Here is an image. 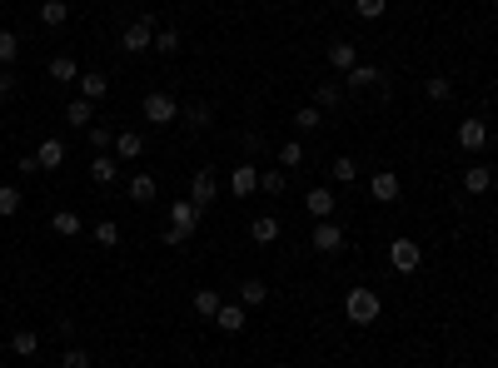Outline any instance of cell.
Masks as SVG:
<instances>
[{"instance_id": "obj_1", "label": "cell", "mask_w": 498, "mask_h": 368, "mask_svg": "<svg viewBox=\"0 0 498 368\" xmlns=\"http://www.w3.org/2000/svg\"><path fill=\"white\" fill-rule=\"evenodd\" d=\"M344 304H349V318H354V323H374V318H379V294H374V289H354Z\"/></svg>"}, {"instance_id": "obj_2", "label": "cell", "mask_w": 498, "mask_h": 368, "mask_svg": "<svg viewBox=\"0 0 498 368\" xmlns=\"http://www.w3.org/2000/svg\"><path fill=\"white\" fill-rule=\"evenodd\" d=\"M389 259H393V269H399V274H413V269H419V244H409V239H393Z\"/></svg>"}, {"instance_id": "obj_3", "label": "cell", "mask_w": 498, "mask_h": 368, "mask_svg": "<svg viewBox=\"0 0 498 368\" xmlns=\"http://www.w3.org/2000/svg\"><path fill=\"white\" fill-rule=\"evenodd\" d=\"M144 120H155V125L175 120V100L170 95H144Z\"/></svg>"}, {"instance_id": "obj_4", "label": "cell", "mask_w": 498, "mask_h": 368, "mask_svg": "<svg viewBox=\"0 0 498 368\" xmlns=\"http://www.w3.org/2000/svg\"><path fill=\"white\" fill-rule=\"evenodd\" d=\"M459 144H464V149H484V144H488L484 120H464V125H459Z\"/></svg>"}, {"instance_id": "obj_5", "label": "cell", "mask_w": 498, "mask_h": 368, "mask_svg": "<svg viewBox=\"0 0 498 368\" xmlns=\"http://www.w3.org/2000/svg\"><path fill=\"white\" fill-rule=\"evenodd\" d=\"M190 229H195V204H175V229L164 234V239H170V244H180Z\"/></svg>"}, {"instance_id": "obj_6", "label": "cell", "mask_w": 498, "mask_h": 368, "mask_svg": "<svg viewBox=\"0 0 498 368\" xmlns=\"http://www.w3.org/2000/svg\"><path fill=\"white\" fill-rule=\"evenodd\" d=\"M344 244V234H339V224H314V249H324V254H334Z\"/></svg>"}, {"instance_id": "obj_7", "label": "cell", "mask_w": 498, "mask_h": 368, "mask_svg": "<svg viewBox=\"0 0 498 368\" xmlns=\"http://www.w3.org/2000/svg\"><path fill=\"white\" fill-rule=\"evenodd\" d=\"M230 189L239 194V199H249V194L259 189V175H255V169H249V164H239V169H235V180H230Z\"/></svg>"}, {"instance_id": "obj_8", "label": "cell", "mask_w": 498, "mask_h": 368, "mask_svg": "<svg viewBox=\"0 0 498 368\" xmlns=\"http://www.w3.org/2000/svg\"><path fill=\"white\" fill-rule=\"evenodd\" d=\"M155 40V30H150V20H140V25H130L124 30V50H144Z\"/></svg>"}, {"instance_id": "obj_9", "label": "cell", "mask_w": 498, "mask_h": 368, "mask_svg": "<svg viewBox=\"0 0 498 368\" xmlns=\"http://www.w3.org/2000/svg\"><path fill=\"white\" fill-rule=\"evenodd\" d=\"M329 65H334V70H354V45L334 40V45H329Z\"/></svg>"}, {"instance_id": "obj_10", "label": "cell", "mask_w": 498, "mask_h": 368, "mask_svg": "<svg viewBox=\"0 0 498 368\" xmlns=\"http://www.w3.org/2000/svg\"><path fill=\"white\" fill-rule=\"evenodd\" d=\"M369 189H374V199H399V180H393L389 169H384V175H374Z\"/></svg>"}, {"instance_id": "obj_11", "label": "cell", "mask_w": 498, "mask_h": 368, "mask_svg": "<svg viewBox=\"0 0 498 368\" xmlns=\"http://www.w3.org/2000/svg\"><path fill=\"white\" fill-rule=\"evenodd\" d=\"M80 90H85V100H100V95H105V90H110V80L90 70V75H80Z\"/></svg>"}, {"instance_id": "obj_12", "label": "cell", "mask_w": 498, "mask_h": 368, "mask_svg": "<svg viewBox=\"0 0 498 368\" xmlns=\"http://www.w3.org/2000/svg\"><path fill=\"white\" fill-rule=\"evenodd\" d=\"M40 164H45V169H55L60 160H65V144H60V140H45V144H40V155H35Z\"/></svg>"}, {"instance_id": "obj_13", "label": "cell", "mask_w": 498, "mask_h": 368, "mask_svg": "<svg viewBox=\"0 0 498 368\" xmlns=\"http://www.w3.org/2000/svg\"><path fill=\"white\" fill-rule=\"evenodd\" d=\"M190 199H195V209H199V204H210V199H215V180H210V175H195Z\"/></svg>"}, {"instance_id": "obj_14", "label": "cell", "mask_w": 498, "mask_h": 368, "mask_svg": "<svg viewBox=\"0 0 498 368\" xmlns=\"http://www.w3.org/2000/svg\"><path fill=\"white\" fill-rule=\"evenodd\" d=\"M50 229H55V234H65V239H70V234H80V214H70V209H60V214H55V219H50Z\"/></svg>"}, {"instance_id": "obj_15", "label": "cell", "mask_w": 498, "mask_h": 368, "mask_svg": "<svg viewBox=\"0 0 498 368\" xmlns=\"http://www.w3.org/2000/svg\"><path fill=\"white\" fill-rule=\"evenodd\" d=\"M10 349H15V354H20V358H30V354H35V349H40V338H35V334H30V329H20V334H15V338H10Z\"/></svg>"}, {"instance_id": "obj_16", "label": "cell", "mask_w": 498, "mask_h": 368, "mask_svg": "<svg viewBox=\"0 0 498 368\" xmlns=\"http://www.w3.org/2000/svg\"><path fill=\"white\" fill-rule=\"evenodd\" d=\"M140 149H144V140H140V135H120V140H115V155H120V160H135Z\"/></svg>"}, {"instance_id": "obj_17", "label": "cell", "mask_w": 498, "mask_h": 368, "mask_svg": "<svg viewBox=\"0 0 498 368\" xmlns=\"http://www.w3.org/2000/svg\"><path fill=\"white\" fill-rule=\"evenodd\" d=\"M130 194H135L140 204H150V199H155V180H150V175H135V180H130Z\"/></svg>"}, {"instance_id": "obj_18", "label": "cell", "mask_w": 498, "mask_h": 368, "mask_svg": "<svg viewBox=\"0 0 498 368\" xmlns=\"http://www.w3.org/2000/svg\"><path fill=\"white\" fill-rule=\"evenodd\" d=\"M215 318H219V329H230V334H235L239 323H244V309H239V304H230V309L219 304V314H215Z\"/></svg>"}, {"instance_id": "obj_19", "label": "cell", "mask_w": 498, "mask_h": 368, "mask_svg": "<svg viewBox=\"0 0 498 368\" xmlns=\"http://www.w3.org/2000/svg\"><path fill=\"white\" fill-rule=\"evenodd\" d=\"M329 209H334V194H329V189H314V194H309V214H319V219H324Z\"/></svg>"}, {"instance_id": "obj_20", "label": "cell", "mask_w": 498, "mask_h": 368, "mask_svg": "<svg viewBox=\"0 0 498 368\" xmlns=\"http://www.w3.org/2000/svg\"><path fill=\"white\" fill-rule=\"evenodd\" d=\"M195 309H199L204 318H210V314H219V294H215V289H199V294H195Z\"/></svg>"}, {"instance_id": "obj_21", "label": "cell", "mask_w": 498, "mask_h": 368, "mask_svg": "<svg viewBox=\"0 0 498 368\" xmlns=\"http://www.w3.org/2000/svg\"><path fill=\"white\" fill-rule=\"evenodd\" d=\"M488 184H493V180H488V169H468V175H464V189H468V194H484Z\"/></svg>"}, {"instance_id": "obj_22", "label": "cell", "mask_w": 498, "mask_h": 368, "mask_svg": "<svg viewBox=\"0 0 498 368\" xmlns=\"http://www.w3.org/2000/svg\"><path fill=\"white\" fill-rule=\"evenodd\" d=\"M264 284H259V279H244V289H239V299H244V304H264Z\"/></svg>"}, {"instance_id": "obj_23", "label": "cell", "mask_w": 498, "mask_h": 368, "mask_svg": "<svg viewBox=\"0 0 498 368\" xmlns=\"http://www.w3.org/2000/svg\"><path fill=\"white\" fill-rule=\"evenodd\" d=\"M15 209H20V189L0 184V214H15Z\"/></svg>"}, {"instance_id": "obj_24", "label": "cell", "mask_w": 498, "mask_h": 368, "mask_svg": "<svg viewBox=\"0 0 498 368\" xmlns=\"http://www.w3.org/2000/svg\"><path fill=\"white\" fill-rule=\"evenodd\" d=\"M65 120H70V125H90V100H75L70 110H65Z\"/></svg>"}, {"instance_id": "obj_25", "label": "cell", "mask_w": 498, "mask_h": 368, "mask_svg": "<svg viewBox=\"0 0 498 368\" xmlns=\"http://www.w3.org/2000/svg\"><path fill=\"white\" fill-rule=\"evenodd\" d=\"M274 234H279V219H255V239L259 244H269Z\"/></svg>"}, {"instance_id": "obj_26", "label": "cell", "mask_w": 498, "mask_h": 368, "mask_svg": "<svg viewBox=\"0 0 498 368\" xmlns=\"http://www.w3.org/2000/svg\"><path fill=\"white\" fill-rule=\"evenodd\" d=\"M40 20H45V25H60V20H65V6H60V0H45V10H40Z\"/></svg>"}, {"instance_id": "obj_27", "label": "cell", "mask_w": 498, "mask_h": 368, "mask_svg": "<svg viewBox=\"0 0 498 368\" xmlns=\"http://www.w3.org/2000/svg\"><path fill=\"white\" fill-rule=\"evenodd\" d=\"M349 80H354V85H374V80H379V70H374V65H354Z\"/></svg>"}, {"instance_id": "obj_28", "label": "cell", "mask_w": 498, "mask_h": 368, "mask_svg": "<svg viewBox=\"0 0 498 368\" xmlns=\"http://www.w3.org/2000/svg\"><path fill=\"white\" fill-rule=\"evenodd\" d=\"M90 175H95L100 184H110V180H115V164H110V160H95V164H90Z\"/></svg>"}, {"instance_id": "obj_29", "label": "cell", "mask_w": 498, "mask_h": 368, "mask_svg": "<svg viewBox=\"0 0 498 368\" xmlns=\"http://www.w3.org/2000/svg\"><path fill=\"white\" fill-rule=\"evenodd\" d=\"M10 60H15V35L0 30V65H10Z\"/></svg>"}, {"instance_id": "obj_30", "label": "cell", "mask_w": 498, "mask_h": 368, "mask_svg": "<svg viewBox=\"0 0 498 368\" xmlns=\"http://www.w3.org/2000/svg\"><path fill=\"white\" fill-rule=\"evenodd\" d=\"M294 120H299V129H314V125H319V105H304Z\"/></svg>"}, {"instance_id": "obj_31", "label": "cell", "mask_w": 498, "mask_h": 368, "mask_svg": "<svg viewBox=\"0 0 498 368\" xmlns=\"http://www.w3.org/2000/svg\"><path fill=\"white\" fill-rule=\"evenodd\" d=\"M50 75H55V80H75V60H55Z\"/></svg>"}, {"instance_id": "obj_32", "label": "cell", "mask_w": 498, "mask_h": 368, "mask_svg": "<svg viewBox=\"0 0 498 368\" xmlns=\"http://www.w3.org/2000/svg\"><path fill=\"white\" fill-rule=\"evenodd\" d=\"M60 368H90V358H85V349H70V354H65V363H60Z\"/></svg>"}, {"instance_id": "obj_33", "label": "cell", "mask_w": 498, "mask_h": 368, "mask_svg": "<svg viewBox=\"0 0 498 368\" xmlns=\"http://www.w3.org/2000/svg\"><path fill=\"white\" fill-rule=\"evenodd\" d=\"M155 40H160V50H164V55H170V50H180V35H175V30H160Z\"/></svg>"}, {"instance_id": "obj_34", "label": "cell", "mask_w": 498, "mask_h": 368, "mask_svg": "<svg viewBox=\"0 0 498 368\" xmlns=\"http://www.w3.org/2000/svg\"><path fill=\"white\" fill-rule=\"evenodd\" d=\"M95 239H100V244H115L120 229H115V224H95Z\"/></svg>"}, {"instance_id": "obj_35", "label": "cell", "mask_w": 498, "mask_h": 368, "mask_svg": "<svg viewBox=\"0 0 498 368\" xmlns=\"http://www.w3.org/2000/svg\"><path fill=\"white\" fill-rule=\"evenodd\" d=\"M339 100H344V95H339V90H334V85H324V90H319V95H314V105H339Z\"/></svg>"}, {"instance_id": "obj_36", "label": "cell", "mask_w": 498, "mask_h": 368, "mask_svg": "<svg viewBox=\"0 0 498 368\" xmlns=\"http://www.w3.org/2000/svg\"><path fill=\"white\" fill-rule=\"evenodd\" d=\"M259 189H269V194H279V189H284V175H279V169H274V175H264V180H259Z\"/></svg>"}, {"instance_id": "obj_37", "label": "cell", "mask_w": 498, "mask_h": 368, "mask_svg": "<svg viewBox=\"0 0 498 368\" xmlns=\"http://www.w3.org/2000/svg\"><path fill=\"white\" fill-rule=\"evenodd\" d=\"M279 160H284V164H299V160H304V149H299V144H284V149H279Z\"/></svg>"}, {"instance_id": "obj_38", "label": "cell", "mask_w": 498, "mask_h": 368, "mask_svg": "<svg viewBox=\"0 0 498 368\" xmlns=\"http://www.w3.org/2000/svg\"><path fill=\"white\" fill-rule=\"evenodd\" d=\"M389 0H359V15H384Z\"/></svg>"}, {"instance_id": "obj_39", "label": "cell", "mask_w": 498, "mask_h": 368, "mask_svg": "<svg viewBox=\"0 0 498 368\" xmlns=\"http://www.w3.org/2000/svg\"><path fill=\"white\" fill-rule=\"evenodd\" d=\"M429 100H448V80H429Z\"/></svg>"}, {"instance_id": "obj_40", "label": "cell", "mask_w": 498, "mask_h": 368, "mask_svg": "<svg viewBox=\"0 0 498 368\" xmlns=\"http://www.w3.org/2000/svg\"><path fill=\"white\" fill-rule=\"evenodd\" d=\"M190 125H210V105H190Z\"/></svg>"}, {"instance_id": "obj_41", "label": "cell", "mask_w": 498, "mask_h": 368, "mask_svg": "<svg viewBox=\"0 0 498 368\" xmlns=\"http://www.w3.org/2000/svg\"><path fill=\"white\" fill-rule=\"evenodd\" d=\"M334 180H354V160H334Z\"/></svg>"}, {"instance_id": "obj_42", "label": "cell", "mask_w": 498, "mask_h": 368, "mask_svg": "<svg viewBox=\"0 0 498 368\" xmlns=\"http://www.w3.org/2000/svg\"><path fill=\"white\" fill-rule=\"evenodd\" d=\"M6 90H15V75H6V70H0V95H6Z\"/></svg>"}]
</instances>
